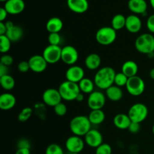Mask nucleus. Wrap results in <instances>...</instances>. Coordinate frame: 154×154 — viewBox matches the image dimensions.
<instances>
[{
    "mask_svg": "<svg viewBox=\"0 0 154 154\" xmlns=\"http://www.w3.org/2000/svg\"><path fill=\"white\" fill-rule=\"evenodd\" d=\"M147 28L151 34H154V14L150 15L147 20Z\"/></svg>",
    "mask_w": 154,
    "mask_h": 154,
    "instance_id": "obj_42",
    "label": "nucleus"
},
{
    "mask_svg": "<svg viewBox=\"0 0 154 154\" xmlns=\"http://www.w3.org/2000/svg\"><path fill=\"white\" fill-rule=\"evenodd\" d=\"M117 39V31L111 26H103L96 33V40L99 45L108 46L114 43Z\"/></svg>",
    "mask_w": 154,
    "mask_h": 154,
    "instance_id": "obj_5",
    "label": "nucleus"
},
{
    "mask_svg": "<svg viewBox=\"0 0 154 154\" xmlns=\"http://www.w3.org/2000/svg\"><path fill=\"white\" fill-rule=\"evenodd\" d=\"M150 5H151L152 8L154 9V0H150Z\"/></svg>",
    "mask_w": 154,
    "mask_h": 154,
    "instance_id": "obj_49",
    "label": "nucleus"
},
{
    "mask_svg": "<svg viewBox=\"0 0 154 154\" xmlns=\"http://www.w3.org/2000/svg\"><path fill=\"white\" fill-rule=\"evenodd\" d=\"M26 7L25 2L23 0H8L5 2L4 8L7 11L8 14H20L24 11Z\"/></svg>",
    "mask_w": 154,
    "mask_h": 154,
    "instance_id": "obj_17",
    "label": "nucleus"
},
{
    "mask_svg": "<svg viewBox=\"0 0 154 154\" xmlns=\"http://www.w3.org/2000/svg\"><path fill=\"white\" fill-rule=\"evenodd\" d=\"M62 48L56 45H48L44 49L42 56L48 64H55L61 60Z\"/></svg>",
    "mask_w": 154,
    "mask_h": 154,
    "instance_id": "obj_9",
    "label": "nucleus"
},
{
    "mask_svg": "<svg viewBox=\"0 0 154 154\" xmlns=\"http://www.w3.org/2000/svg\"><path fill=\"white\" fill-rule=\"evenodd\" d=\"M58 90L63 100L68 102L76 100L77 97L81 93L78 84L69 81H65L60 84Z\"/></svg>",
    "mask_w": 154,
    "mask_h": 154,
    "instance_id": "obj_4",
    "label": "nucleus"
},
{
    "mask_svg": "<svg viewBox=\"0 0 154 154\" xmlns=\"http://www.w3.org/2000/svg\"><path fill=\"white\" fill-rule=\"evenodd\" d=\"M28 62L29 63L30 70L35 73L44 72L47 69L48 65L43 56L39 55V54L32 56L29 59Z\"/></svg>",
    "mask_w": 154,
    "mask_h": 154,
    "instance_id": "obj_14",
    "label": "nucleus"
},
{
    "mask_svg": "<svg viewBox=\"0 0 154 154\" xmlns=\"http://www.w3.org/2000/svg\"><path fill=\"white\" fill-rule=\"evenodd\" d=\"M69 154H80V153H69Z\"/></svg>",
    "mask_w": 154,
    "mask_h": 154,
    "instance_id": "obj_52",
    "label": "nucleus"
},
{
    "mask_svg": "<svg viewBox=\"0 0 154 154\" xmlns=\"http://www.w3.org/2000/svg\"><path fill=\"white\" fill-rule=\"evenodd\" d=\"M85 78V72L84 69L79 66H69L66 72V81L78 84L83 78Z\"/></svg>",
    "mask_w": 154,
    "mask_h": 154,
    "instance_id": "obj_15",
    "label": "nucleus"
},
{
    "mask_svg": "<svg viewBox=\"0 0 154 154\" xmlns=\"http://www.w3.org/2000/svg\"><path fill=\"white\" fill-rule=\"evenodd\" d=\"M113 123L117 129L125 130V129H129V126L132 123V120H130L128 114L120 113L114 116V119H113Z\"/></svg>",
    "mask_w": 154,
    "mask_h": 154,
    "instance_id": "obj_22",
    "label": "nucleus"
},
{
    "mask_svg": "<svg viewBox=\"0 0 154 154\" xmlns=\"http://www.w3.org/2000/svg\"><path fill=\"white\" fill-rule=\"evenodd\" d=\"M106 96L99 90L93 91L87 98V106L90 110H100L104 108L106 102Z\"/></svg>",
    "mask_w": 154,
    "mask_h": 154,
    "instance_id": "obj_8",
    "label": "nucleus"
},
{
    "mask_svg": "<svg viewBox=\"0 0 154 154\" xmlns=\"http://www.w3.org/2000/svg\"><path fill=\"white\" fill-rule=\"evenodd\" d=\"M5 23L8 29L7 33H6L8 38L11 41V42H19L24 35V32L22 27L20 26L14 25L11 21L8 20Z\"/></svg>",
    "mask_w": 154,
    "mask_h": 154,
    "instance_id": "obj_16",
    "label": "nucleus"
},
{
    "mask_svg": "<svg viewBox=\"0 0 154 154\" xmlns=\"http://www.w3.org/2000/svg\"><path fill=\"white\" fill-rule=\"evenodd\" d=\"M121 72L129 78L136 76L138 72V64L133 60H127L122 66Z\"/></svg>",
    "mask_w": 154,
    "mask_h": 154,
    "instance_id": "obj_26",
    "label": "nucleus"
},
{
    "mask_svg": "<svg viewBox=\"0 0 154 154\" xmlns=\"http://www.w3.org/2000/svg\"><path fill=\"white\" fill-rule=\"evenodd\" d=\"M54 110L55 114H57V116H59V117H63V116H65L67 114L68 111L67 106H66V104L63 103V102L56 105L54 108Z\"/></svg>",
    "mask_w": 154,
    "mask_h": 154,
    "instance_id": "obj_36",
    "label": "nucleus"
},
{
    "mask_svg": "<svg viewBox=\"0 0 154 154\" xmlns=\"http://www.w3.org/2000/svg\"><path fill=\"white\" fill-rule=\"evenodd\" d=\"M126 17L123 14H117L114 15L111 20V27L116 31L123 29L126 26Z\"/></svg>",
    "mask_w": 154,
    "mask_h": 154,
    "instance_id": "obj_29",
    "label": "nucleus"
},
{
    "mask_svg": "<svg viewBox=\"0 0 154 154\" xmlns=\"http://www.w3.org/2000/svg\"><path fill=\"white\" fill-rule=\"evenodd\" d=\"M42 100L46 105L54 108L56 105L62 102L63 99L58 89L48 88L44 91Z\"/></svg>",
    "mask_w": 154,
    "mask_h": 154,
    "instance_id": "obj_11",
    "label": "nucleus"
},
{
    "mask_svg": "<svg viewBox=\"0 0 154 154\" xmlns=\"http://www.w3.org/2000/svg\"><path fill=\"white\" fill-rule=\"evenodd\" d=\"M8 31L7 26L5 22H0V35H6Z\"/></svg>",
    "mask_w": 154,
    "mask_h": 154,
    "instance_id": "obj_44",
    "label": "nucleus"
},
{
    "mask_svg": "<svg viewBox=\"0 0 154 154\" xmlns=\"http://www.w3.org/2000/svg\"><path fill=\"white\" fill-rule=\"evenodd\" d=\"M8 67L2 64H0V77L8 75Z\"/></svg>",
    "mask_w": 154,
    "mask_h": 154,
    "instance_id": "obj_45",
    "label": "nucleus"
},
{
    "mask_svg": "<svg viewBox=\"0 0 154 154\" xmlns=\"http://www.w3.org/2000/svg\"><path fill=\"white\" fill-rule=\"evenodd\" d=\"M135 48L139 53L146 55L154 53V36L151 33H143L136 38Z\"/></svg>",
    "mask_w": 154,
    "mask_h": 154,
    "instance_id": "obj_3",
    "label": "nucleus"
},
{
    "mask_svg": "<svg viewBox=\"0 0 154 154\" xmlns=\"http://www.w3.org/2000/svg\"><path fill=\"white\" fill-rule=\"evenodd\" d=\"M16 98L12 93L5 92L0 96V109L2 111H9L14 108L16 105Z\"/></svg>",
    "mask_w": 154,
    "mask_h": 154,
    "instance_id": "obj_19",
    "label": "nucleus"
},
{
    "mask_svg": "<svg viewBox=\"0 0 154 154\" xmlns=\"http://www.w3.org/2000/svg\"><path fill=\"white\" fill-rule=\"evenodd\" d=\"M149 75H150V78H151V79L154 80V68L150 69V72H149Z\"/></svg>",
    "mask_w": 154,
    "mask_h": 154,
    "instance_id": "obj_48",
    "label": "nucleus"
},
{
    "mask_svg": "<svg viewBox=\"0 0 154 154\" xmlns=\"http://www.w3.org/2000/svg\"><path fill=\"white\" fill-rule=\"evenodd\" d=\"M63 28V20L57 17L50 18L46 23V29L49 33H60Z\"/></svg>",
    "mask_w": 154,
    "mask_h": 154,
    "instance_id": "obj_24",
    "label": "nucleus"
},
{
    "mask_svg": "<svg viewBox=\"0 0 154 154\" xmlns=\"http://www.w3.org/2000/svg\"><path fill=\"white\" fill-rule=\"evenodd\" d=\"M96 154H112V147L107 143H103L96 148Z\"/></svg>",
    "mask_w": 154,
    "mask_h": 154,
    "instance_id": "obj_37",
    "label": "nucleus"
},
{
    "mask_svg": "<svg viewBox=\"0 0 154 154\" xmlns=\"http://www.w3.org/2000/svg\"><path fill=\"white\" fill-rule=\"evenodd\" d=\"M17 149L20 148H26V149H30L31 148V143L26 138H21L19 141H17Z\"/></svg>",
    "mask_w": 154,
    "mask_h": 154,
    "instance_id": "obj_40",
    "label": "nucleus"
},
{
    "mask_svg": "<svg viewBox=\"0 0 154 154\" xmlns=\"http://www.w3.org/2000/svg\"><path fill=\"white\" fill-rule=\"evenodd\" d=\"M80 90L84 94H90L95 91V83L94 81L88 78H84L78 83Z\"/></svg>",
    "mask_w": 154,
    "mask_h": 154,
    "instance_id": "obj_28",
    "label": "nucleus"
},
{
    "mask_svg": "<svg viewBox=\"0 0 154 154\" xmlns=\"http://www.w3.org/2000/svg\"><path fill=\"white\" fill-rule=\"evenodd\" d=\"M15 154H31V152H30V149L20 148L17 150Z\"/></svg>",
    "mask_w": 154,
    "mask_h": 154,
    "instance_id": "obj_46",
    "label": "nucleus"
},
{
    "mask_svg": "<svg viewBox=\"0 0 154 154\" xmlns=\"http://www.w3.org/2000/svg\"><path fill=\"white\" fill-rule=\"evenodd\" d=\"M85 141L83 139L82 137L78 135H72L69 137L66 141V150L69 153H80L84 148Z\"/></svg>",
    "mask_w": 154,
    "mask_h": 154,
    "instance_id": "obj_12",
    "label": "nucleus"
},
{
    "mask_svg": "<svg viewBox=\"0 0 154 154\" xmlns=\"http://www.w3.org/2000/svg\"><path fill=\"white\" fill-rule=\"evenodd\" d=\"M14 63V58L10 54H3L1 57V59H0V64H2L4 66H11Z\"/></svg>",
    "mask_w": 154,
    "mask_h": 154,
    "instance_id": "obj_38",
    "label": "nucleus"
},
{
    "mask_svg": "<svg viewBox=\"0 0 154 154\" xmlns=\"http://www.w3.org/2000/svg\"><path fill=\"white\" fill-rule=\"evenodd\" d=\"M92 124L87 116L78 115L73 117L69 123V129L73 135L84 137L92 129Z\"/></svg>",
    "mask_w": 154,
    "mask_h": 154,
    "instance_id": "obj_2",
    "label": "nucleus"
},
{
    "mask_svg": "<svg viewBox=\"0 0 154 154\" xmlns=\"http://www.w3.org/2000/svg\"><path fill=\"white\" fill-rule=\"evenodd\" d=\"M141 27H142V22H141V18L138 15L130 14L126 17L125 28L128 32L135 34L141 31Z\"/></svg>",
    "mask_w": 154,
    "mask_h": 154,
    "instance_id": "obj_18",
    "label": "nucleus"
},
{
    "mask_svg": "<svg viewBox=\"0 0 154 154\" xmlns=\"http://www.w3.org/2000/svg\"><path fill=\"white\" fill-rule=\"evenodd\" d=\"M79 59L78 51L72 45H66L62 48L61 60L68 66H74Z\"/></svg>",
    "mask_w": 154,
    "mask_h": 154,
    "instance_id": "obj_10",
    "label": "nucleus"
},
{
    "mask_svg": "<svg viewBox=\"0 0 154 154\" xmlns=\"http://www.w3.org/2000/svg\"><path fill=\"white\" fill-rule=\"evenodd\" d=\"M11 43V41L8 38L6 35H0V52L3 54H7L10 51Z\"/></svg>",
    "mask_w": 154,
    "mask_h": 154,
    "instance_id": "obj_31",
    "label": "nucleus"
},
{
    "mask_svg": "<svg viewBox=\"0 0 154 154\" xmlns=\"http://www.w3.org/2000/svg\"><path fill=\"white\" fill-rule=\"evenodd\" d=\"M45 154H64V151L61 146L58 144L53 143L47 147Z\"/></svg>",
    "mask_w": 154,
    "mask_h": 154,
    "instance_id": "obj_34",
    "label": "nucleus"
},
{
    "mask_svg": "<svg viewBox=\"0 0 154 154\" xmlns=\"http://www.w3.org/2000/svg\"><path fill=\"white\" fill-rule=\"evenodd\" d=\"M48 42L51 45H56V46H60L61 43V36L60 33H49V35L48 37Z\"/></svg>",
    "mask_w": 154,
    "mask_h": 154,
    "instance_id": "obj_35",
    "label": "nucleus"
},
{
    "mask_svg": "<svg viewBox=\"0 0 154 154\" xmlns=\"http://www.w3.org/2000/svg\"><path fill=\"white\" fill-rule=\"evenodd\" d=\"M126 87L131 96H140L145 90V82L141 77L136 75L129 78Z\"/></svg>",
    "mask_w": 154,
    "mask_h": 154,
    "instance_id": "obj_7",
    "label": "nucleus"
},
{
    "mask_svg": "<svg viewBox=\"0 0 154 154\" xmlns=\"http://www.w3.org/2000/svg\"><path fill=\"white\" fill-rule=\"evenodd\" d=\"M87 117H88L91 124L96 125V126L102 124L105 120V114L102 111V109L91 110Z\"/></svg>",
    "mask_w": 154,
    "mask_h": 154,
    "instance_id": "obj_27",
    "label": "nucleus"
},
{
    "mask_svg": "<svg viewBox=\"0 0 154 154\" xmlns=\"http://www.w3.org/2000/svg\"><path fill=\"white\" fill-rule=\"evenodd\" d=\"M8 14V13L5 10V8L4 7L1 8H0V22H5V20L7 18Z\"/></svg>",
    "mask_w": 154,
    "mask_h": 154,
    "instance_id": "obj_43",
    "label": "nucleus"
},
{
    "mask_svg": "<svg viewBox=\"0 0 154 154\" xmlns=\"http://www.w3.org/2000/svg\"><path fill=\"white\" fill-rule=\"evenodd\" d=\"M84 93H82L81 92V93H80V94L78 96V97H77L76 100L75 101H77V102H82L83 101H84Z\"/></svg>",
    "mask_w": 154,
    "mask_h": 154,
    "instance_id": "obj_47",
    "label": "nucleus"
},
{
    "mask_svg": "<svg viewBox=\"0 0 154 154\" xmlns=\"http://www.w3.org/2000/svg\"><path fill=\"white\" fill-rule=\"evenodd\" d=\"M17 69L21 73H26L30 70L29 63L28 61L20 62L17 66Z\"/></svg>",
    "mask_w": 154,
    "mask_h": 154,
    "instance_id": "obj_39",
    "label": "nucleus"
},
{
    "mask_svg": "<svg viewBox=\"0 0 154 154\" xmlns=\"http://www.w3.org/2000/svg\"><path fill=\"white\" fill-rule=\"evenodd\" d=\"M33 114V111L32 109V108L30 107H26V108H23L20 111V112L19 113L17 116V119L20 122H26L27 120H29L30 117H32Z\"/></svg>",
    "mask_w": 154,
    "mask_h": 154,
    "instance_id": "obj_32",
    "label": "nucleus"
},
{
    "mask_svg": "<svg viewBox=\"0 0 154 154\" xmlns=\"http://www.w3.org/2000/svg\"><path fill=\"white\" fill-rule=\"evenodd\" d=\"M141 123H135V122H132L129 126L128 130L129 131V132L132 134H137L141 129V126H140Z\"/></svg>",
    "mask_w": 154,
    "mask_h": 154,
    "instance_id": "obj_41",
    "label": "nucleus"
},
{
    "mask_svg": "<svg viewBox=\"0 0 154 154\" xmlns=\"http://www.w3.org/2000/svg\"><path fill=\"white\" fill-rule=\"evenodd\" d=\"M85 66L87 69L91 71L99 70L101 64H102V59L100 56L97 54H90L84 60Z\"/></svg>",
    "mask_w": 154,
    "mask_h": 154,
    "instance_id": "obj_23",
    "label": "nucleus"
},
{
    "mask_svg": "<svg viewBox=\"0 0 154 154\" xmlns=\"http://www.w3.org/2000/svg\"><path fill=\"white\" fill-rule=\"evenodd\" d=\"M68 8L76 14H84L88 10L89 2L87 0H67Z\"/></svg>",
    "mask_w": 154,
    "mask_h": 154,
    "instance_id": "obj_20",
    "label": "nucleus"
},
{
    "mask_svg": "<svg viewBox=\"0 0 154 154\" xmlns=\"http://www.w3.org/2000/svg\"><path fill=\"white\" fill-rule=\"evenodd\" d=\"M148 113L147 105L143 103H135L129 108L127 114L132 122L141 123L147 119Z\"/></svg>",
    "mask_w": 154,
    "mask_h": 154,
    "instance_id": "obj_6",
    "label": "nucleus"
},
{
    "mask_svg": "<svg viewBox=\"0 0 154 154\" xmlns=\"http://www.w3.org/2000/svg\"><path fill=\"white\" fill-rule=\"evenodd\" d=\"M129 78L126 76L125 74L123 72H118L116 74L115 78H114V85L117 86V87H126V84L128 82Z\"/></svg>",
    "mask_w": 154,
    "mask_h": 154,
    "instance_id": "obj_33",
    "label": "nucleus"
},
{
    "mask_svg": "<svg viewBox=\"0 0 154 154\" xmlns=\"http://www.w3.org/2000/svg\"><path fill=\"white\" fill-rule=\"evenodd\" d=\"M117 72L112 67L104 66L97 70L95 74L94 81L95 85L100 90H106L114 84V78Z\"/></svg>",
    "mask_w": 154,
    "mask_h": 154,
    "instance_id": "obj_1",
    "label": "nucleus"
},
{
    "mask_svg": "<svg viewBox=\"0 0 154 154\" xmlns=\"http://www.w3.org/2000/svg\"><path fill=\"white\" fill-rule=\"evenodd\" d=\"M128 8L133 14H144L147 10V3L145 0H129Z\"/></svg>",
    "mask_w": 154,
    "mask_h": 154,
    "instance_id": "obj_21",
    "label": "nucleus"
},
{
    "mask_svg": "<svg viewBox=\"0 0 154 154\" xmlns=\"http://www.w3.org/2000/svg\"><path fill=\"white\" fill-rule=\"evenodd\" d=\"M0 1H1L2 2H7L8 0H0Z\"/></svg>",
    "mask_w": 154,
    "mask_h": 154,
    "instance_id": "obj_51",
    "label": "nucleus"
},
{
    "mask_svg": "<svg viewBox=\"0 0 154 154\" xmlns=\"http://www.w3.org/2000/svg\"><path fill=\"white\" fill-rule=\"evenodd\" d=\"M105 96L112 102H119L123 98V92L121 87H117L114 84L105 90Z\"/></svg>",
    "mask_w": 154,
    "mask_h": 154,
    "instance_id": "obj_25",
    "label": "nucleus"
},
{
    "mask_svg": "<svg viewBox=\"0 0 154 154\" xmlns=\"http://www.w3.org/2000/svg\"><path fill=\"white\" fill-rule=\"evenodd\" d=\"M152 132H153V134L154 135V124H153V127H152Z\"/></svg>",
    "mask_w": 154,
    "mask_h": 154,
    "instance_id": "obj_50",
    "label": "nucleus"
},
{
    "mask_svg": "<svg viewBox=\"0 0 154 154\" xmlns=\"http://www.w3.org/2000/svg\"><path fill=\"white\" fill-rule=\"evenodd\" d=\"M0 85L6 91H10L13 90L15 87V80L11 75H3L0 77Z\"/></svg>",
    "mask_w": 154,
    "mask_h": 154,
    "instance_id": "obj_30",
    "label": "nucleus"
},
{
    "mask_svg": "<svg viewBox=\"0 0 154 154\" xmlns=\"http://www.w3.org/2000/svg\"><path fill=\"white\" fill-rule=\"evenodd\" d=\"M85 144L92 148H97L103 144V135L99 130L91 129L84 136Z\"/></svg>",
    "mask_w": 154,
    "mask_h": 154,
    "instance_id": "obj_13",
    "label": "nucleus"
}]
</instances>
